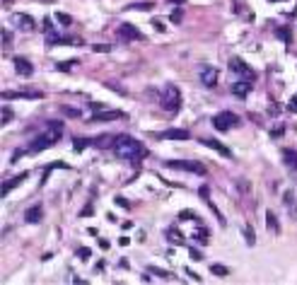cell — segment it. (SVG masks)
Returning <instances> with one entry per match:
<instances>
[{"instance_id":"obj_20","label":"cell","mask_w":297,"mask_h":285,"mask_svg":"<svg viewBox=\"0 0 297 285\" xmlns=\"http://www.w3.org/2000/svg\"><path fill=\"white\" fill-rule=\"evenodd\" d=\"M167 240L172 242V244H184V234H179L176 227H169V230H167Z\"/></svg>"},{"instance_id":"obj_15","label":"cell","mask_w":297,"mask_h":285,"mask_svg":"<svg viewBox=\"0 0 297 285\" xmlns=\"http://www.w3.org/2000/svg\"><path fill=\"white\" fill-rule=\"evenodd\" d=\"M283 165L290 169V172H297V150L292 148H283Z\"/></svg>"},{"instance_id":"obj_12","label":"cell","mask_w":297,"mask_h":285,"mask_svg":"<svg viewBox=\"0 0 297 285\" xmlns=\"http://www.w3.org/2000/svg\"><path fill=\"white\" fill-rule=\"evenodd\" d=\"M126 114L119 109H109V111H99V114H92L89 123H99V121H114V119H123Z\"/></svg>"},{"instance_id":"obj_36","label":"cell","mask_w":297,"mask_h":285,"mask_svg":"<svg viewBox=\"0 0 297 285\" xmlns=\"http://www.w3.org/2000/svg\"><path fill=\"white\" fill-rule=\"evenodd\" d=\"M191 259H193V261H201V259H203V254L198 252V249H191Z\"/></svg>"},{"instance_id":"obj_6","label":"cell","mask_w":297,"mask_h":285,"mask_svg":"<svg viewBox=\"0 0 297 285\" xmlns=\"http://www.w3.org/2000/svg\"><path fill=\"white\" fill-rule=\"evenodd\" d=\"M167 167H172V169H181V172H193V174H198V176L206 174V167L201 165V162H191V160H169Z\"/></svg>"},{"instance_id":"obj_10","label":"cell","mask_w":297,"mask_h":285,"mask_svg":"<svg viewBox=\"0 0 297 285\" xmlns=\"http://www.w3.org/2000/svg\"><path fill=\"white\" fill-rule=\"evenodd\" d=\"M12 24H15L17 29H22V32H32L34 17L32 15H24V12H17V15H12Z\"/></svg>"},{"instance_id":"obj_29","label":"cell","mask_w":297,"mask_h":285,"mask_svg":"<svg viewBox=\"0 0 297 285\" xmlns=\"http://www.w3.org/2000/svg\"><path fill=\"white\" fill-rule=\"evenodd\" d=\"M87 145H89L87 138H77V140H75V150L80 153V150H82V148H87Z\"/></svg>"},{"instance_id":"obj_30","label":"cell","mask_w":297,"mask_h":285,"mask_svg":"<svg viewBox=\"0 0 297 285\" xmlns=\"http://www.w3.org/2000/svg\"><path fill=\"white\" fill-rule=\"evenodd\" d=\"M89 256H92V252H89V249H77V259H82V261H87Z\"/></svg>"},{"instance_id":"obj_26","label":"cell","mask_w":297,"mask_h":285,"mask_svg":"<svg viewBox=\"0 0 297 285\" xmlns=\"http://www.w3.org/2000/svg\"><path fill=\"white\" fill-rule=\"evenodd\" d=\"M244 237H246V244H249V247H254V244H256V237H254V230L249 227V225L244 227Z\"/></svg>"},{"instance_id":"obj_27","label":"cell","mask_w":297,"mask_h":285,"mask_svg":"<svg viewBox=\"0 0 297 285\" xmlns=\"http://www.w3.org/2000/svg\"><path fill=\"white\" fill-rule=\"evenodd\" d=\"M56 17H58V22L63 24V27H70V22H73V20H70V15H66V12H58Z\"/></svg>"},{"instance_id":"obj_13","label":"cell","mask_w":297,"mask_h":285,"mask_svg":"<svg viewBox=\"0 0 297 285\" xmlns=\"http://www.w3.org/2000/svg\"><path fill=\"white\" fill-rule=\"evenodd\" d=\"M12 63H15V73H17V75H22V77H29V75H32V73H34L32 63H29L27 58H20V56H17V58H15Z\"/></svg>"},{"instance_id":"obj_28","label":"cell","mask_w":297,"mask_h":285,"mask_svg":"<svg viewBox=\"0 0 297 285\" xmlns=\"http://www.w3.org/2000/svg\"><path fill=\"white\" fill-rule=\"evenodd\" d=\"M150 273H157V275H162V278H167V280H172V273H169V271H162V268H155V266H150Z\"/></svg>"},{"instance_id":"obj_2","label":"cell","mask_w":297,"mask_h":285,"mask_svg":"<svg viewBox=\"0 0 297 285\" xmlns=\"http://www.w3.org/2000/svg\"><path fill=\"white\" fill-rule=\"evenodd\" d=\"M61 135H63V123H61V121H51V123L46 126V133L36 135V138L29 142V153H41L46 148H54L56 142L61 140Z\"/></svg>"},{"instance_id":"obj_21","label":"cell","mask_w":297,"mask_h":285,"mask_svg":"<svg viewBox=\"0 0 297 285\" xmlns=\"http://www.w3.org/2000/svg\"><path fill=\"white\" fill-rule=\"evenodd\" d=\"M283 201H285V206H287V208H290V213H292V215H295V218H297V208H295V194H292V191H287V194H285V198H283Z\"/></svg>"},{"instance_id":"obj_4","label":"cell","mask_w":297,"mask_h":285,"mask_svg":"<svg viewBox=\"0 0 297 285\" xmlns=\"http://www.w3.org/2000/svg\"><path fill=\"white\" fill-rule=\"evenodd\" d=\"M239 123H242V119H239L237 114H232V111H220V114L213 116V128L220 133L232 131V128H237Z\"/></svg>"},{"instance_id":"obj_8","label":"cell","mask_w":297,"mask_h":285,"mask_svg":"<svg viewBox=\"0 0 297 285\" xmlns=\"http://www.w3.org/2000/svg\"><path fill=\"white\" fill-rule=\"evenodd\" d=\"M218 80H220V73H218V68L213 66H203L201 68V82H203V87H215L218 85Z\"/></svg>"},{"instance_id":"obj_1","label":"cell","mask_w":297,"mask_h":285,"mask_svg":"<svg viewBox=\"0 0 297 285\" xmlns=\"http://www.w3.org/2000/svg\"><path fill=\"white\" fill-rule=\"evenodd\" d=\"M111 150H114V155L119 157V160H126L128 165L138 167L140 162H143V157L147 155V150L143 148V142L135 140L133 135H116L114 138V142H111Z\"/></svg>"},{"instance_id":"obj_22","label":"cell","mask_w":297,"mask_h":285,"mask_svg":"<svg viewBox=\"0 0 297 285\" xmlns=\"http://www.w3.org/2000/svg\"><path fill=\"white\" fill-rule=\"evenodd\" d=\"M193 240L201 242V244H208V230H206V227H198V230L193 232Z\"/></svg>"},{"instance_id":"obj_35","label":"cell","mask_w":297,"mask_h":285,"mask_svg":"<svg viewBox=\"0 0 297 285\" xmlns=\"http://www.w3.org/2000/svg\"><path fill=\"white\" fill-rule=\"evenodd\" d=\"M116 206H121V208H128V201L123 196H116Z\"/></svg>"},{"instance_id":"obj_19","label":"cell","mask_w":297,"mask_h":285,"mask_svg":"<svg viewBox=\"0 0 297 285\" xmlns=\"http://www.w3.org/2000/svg\"><path fill=\"white\" fill-rule=\"evenodd\" d=\"M266 225H268V232H273V234L280 232V225H278V220H275L273 210H266Z\"/></svg>"},{"instance_id":"obj_25","label":"cell","mask_w":297,"mask_h":285,"mask_svg":"<svg viewBox=\"0 0 297 285\" xmlns=\"http://www.w3.org/2000/svg\"><path fill=\"white\" fill-rule=\"evenodd\" d=\"M210 271H213L215 275H220V278H225V275L230 273V271H227L225 266H220V263H213V266H210Z\"/></svg>"},{"instance_id":"obj_18","label":"cell","mask_w":297,"mask_h":285,"mask_svg":"<svg viewBox=\"0 0 297 285\" xmlns=\"http://www.w3.org/2000/svg\"><path fill=\"white\" fill-rule=\"evenodd\" d=\"M27 176H29V174H27V172H22V174H17V176H15L12 181H8V184H3V196H8V191H12V188L17 186V184H22V181L27 179Z\"/></svg>"},{"instance_id":"obj_3","label":"cell","mask_w":297,"mask_h":285,"mask_svg":"<svg viewBox=\"0 0 297 285\" xmlns=\"http://www.w3.org/2000/svg\"><path fill=\"white\" fill-rule=\"evenodd\" d=\"M181 89L176 87V85H167L165 92H162V97H160V104H162V109L169 111V114H176V111L181 109Z\"/></svg>"},{"instance_id":"obj_11","label":"cell","mask_w":297,"mask_h":285,"mask_svg":"<svg viewBox=\"0 0 297 285\" xmlns=\"http://www.w3.org/2000/svg\"><path fill=\"white\" fill-rule=\"evenodd\" d=\"M252 87H254V80H246V77H239L234 85H232V94L234 97H239V99H244L249 92H252Z\"/></svg>"},{"instance_id":"obj_24","label":"cell","mask_w":297,"mask_h":285,"mask_svg":"<svg viewBox=\"0 0 297 285\" xmlns=\"http://www.w3.org/2000/svg\"><path fill=\"white\" fill-rule=\"evenodd\" d=\"M153 8H155L153 3H133L131 5V10H143V12H150Z\"/></svg>"},{"instance_id":"obj_37","label":"cell","mask_w":297,"mask_h":285,"mask_svg":"<svg viewBox=\"0 0 297 285\" xmlns=\"http://www.w3.org/2000/svg\"><path fill=\"white\" fill-rule=\"evenodd\" d=\"M63 111H66L68 116H77V109H66V107H63Z\"/></svg>"},{"instance_id":"obj_17","label":"cell","mask_w":297,"mask_h":285,"mask_svg":"<svg viewBox=\"0 0 297 285\" xmlns=\"http://www.w3.org/2000/svg\"><path fill=\"white\" fill-rule=\"evenodd\" d=\"M17 97L39 99V97H41V92H3V99H17Z\"/></svg>"},{"instance_id":"obj_38","label":"cell","mask_w":297,"mask_h":285,"mask_svg":"<svg viewBox=\"0 0 297 285\" xmlns=\"http://www.w3.org/2000/svg\"><path fill=\"white\" fill-rule=\"evenodd\" d=\"M268 3H283V0H268Z\"/></svg>"},{"instance_id":"obj_14","label":"cell","mask_w":297,"mask_h":285,"mask_svg":"<svg viewBox=\"0 0 297 285\" xmlns=\"http://www.w3.org/2000/svg\"><path fill=\"white\" fill-rule=\"evenodd\" d=\"M201 145H206V148H210V150H215V153H220L222 157H232L230 148H225V145H222V142L213 140V138H201Z\"/></svg>"},{"instance_id":"obj_16","label":"cell","mask_w":297,"mask_h":285,"mask_svg":"<svg viewBox=\"0 0 297 285\" xmlns=\"http://www.w3.org/2000/svg\"><path fill=\"white\" fill-rule=\"evenodd\" d=\"M24 220H27L29 225H36V222L41 220V206H39V203H36V206H32V208L24 213Z\"/></svg>"},{"instance_id":"obj_33","label":"cell","mask_w":297,"mask_h":285,"mask_svg":"<svg viewBox=\"0 0 297 285\" xmlns=\"http://www.w3.org/2000/svg\"><path fill=\"white\" fill-rule=\"evenodd\" d=\"M172 22H181V8H176V10L172 12Z\"/></svg>"},{"instance_id":"obj_5","label":"cell","mask_w":297,"mask_h":285,"mask_svg":"<svg viewBox=\"0 0 297 285\" xmlns=\"http://www.w3.org/2000/svg\"><path fill=\"white\" fill-rule=\"evenodd\" d=\"M116 34H119V39H123V44H126V41H145L143 32H140V29H138L135 24H131V22L119 24Z\"/></svg>"},{"instance_id":"obj_31","label":"cell","mask_w":297,"mask_h":285,"mask_svg":"<svg viewBox=\"0 0 297 285\" xmlns=\"http://www.w3.org/2000/svg\"><path fill=\"white\" fill-rule=\"evenodd\" d=\"M10 119H12V111L8 107H3V123H10Z\"/></svg>"},{"instance_id":"obj_9","label":"cell","mask_w":297,"mask_h":285,"mask_svg":"<svg viewBox=\"0 0 297 285\" xmlns=\"http://www.w3.org/2000/svg\"><path fill=\"white\" fill-rule=\"evenodd\" d=\"M157 138H160V140H188L191 133H188L186 128H167V131L157 133Z\"/></svg>"},{"instance_id":"obj_7","label":"cell","mask_w":297,"mask_h":285,"mask_svg":"<svg viewBox=\"0 0 297 285\" xmlns=\"http://www.w3.org/2000/svg\"><path fill=\"white\" fill-rule=\"evenodd\" d=\"M230 70L234 73V75H239V77H246V80H256V73H254L252 68L244 63L242 58H232L230 61Z\"/></svg>"},{"instance_id":"obj_23","label":"cell","mask_w":297,"mask_h":285,"mask_svg":"<svg viewBox=\"0 0 297 285\" xmlns=\"http://www.w3.org/2000/svg\"><path fill=\"white\" fill-rule=\"evenodd\" d=\"M275 34H278L285 44H290V41H292V36H290V29H287V27H278V29H275Z\"/></svg>"},{"instance_id":"obj_32","label":"cell","mask_w":297,"mask_h":285,"mask_svg":"<svg viewBox=\"0 0 297 285\" xmlns=\"http://www.w3.org/2000/svg\"><path fill=\"white\" fill-rule=\"evenodd\" d=\"M287 109L292 111V114H297V94L292 99H290V102H287Z\"/></svg>"},{"instance_id":"obj_34","label":"cell","mask_w":297,"mask_h":285,"mask_svg":"<svg viewBox=\"0 0 297 285\" xmlns=\"http://www.w3.org/2000/svg\"><path fill=\"white\" fill-rule=\"evenodd\" d=\"M153 27L157 32H165V22H162V20H153Z\"/></svg>"}]
</instances>
